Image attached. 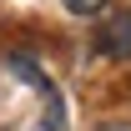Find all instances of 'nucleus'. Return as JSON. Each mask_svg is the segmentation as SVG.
<instances>
[{
	"instance_id": "f257e3e1",
	"label": "nucleus",
	"mask_w": 131,
	"mask_h": 131,
	"mask_svg": "<svg viewBox=\"0 0 131 131\" xmlns=\"http://www.w3.org/2000/svg\"><path fill=\"white\" fill-rule=\"evenodd\" d=\"M96 46L111 56V61H131V10H111L101 20V35Z\"/></svg>"
},
{
	"instance_id": "f03ea898",
	"label": "nucleus",
	"mask_w": 131,
	"mask_h": 131,
	"mask_svg": "<svg viewBox=\"0 0 131 131\" xmlns=\"http://www.w3.org/2000/svg\"><path fill=\"white\" fill-rule=\"evenodd\" d=\"M5 66H10V71H20V81H30V86H40V91H46V76H40V66H35L30 56H5Z\"/></svg>"
},
{
	"instance_id": "7ed1b4c3",
	"label": "nucleus",
	"mask_w": 131,
	"mask_h": 131,
	"mask_svg": "<svg viewBox=\"0 0 131 131\" xmlns=\"http://www.w3.org/2000/svg\"><path fill=\"white\" fill-rule=\"evenodd\" d=\"M61 5L71 10V15H101V10H106L111 0H61Z\"/></svg>"
},
{
	"instance_id": "20e7f679",
	"label": "nucleus",
	"mask_w": 131,
	"mask_h": 131,
	"mask_svg": "<svg viewBox=\"0 0 131 131\" xmlns=\"http://www.w3.org/2000/svg\"><path fill=\"white\" fill-rule=\"evenodd\" d=\"M96 131H131V121H106V126H96Z\"/></svg>"
}]
</instances>
